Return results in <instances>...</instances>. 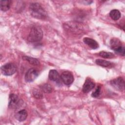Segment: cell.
I'll list each match as a JSON object with an SVG mask.
<instances>
[{"label":"cell","instance_id":"obj_19","mask_svg":"<svg viewBox=\"0 0 125 125\" xmlns=\"http://www.w3.org/2000/svg\"><path fill=\"white\" fill-rule=\"evenodd\" d=\"M40 87L41 88L42 90L45 93H50L52 91V88L51 86L48 83L44 84L42 86H41Z\"/></svg>","mask_w":125,"mask_h":125},{"label":"cell","instance_id":"obj_8","mask_svg":"<svg viewBox=\"0 0 125 125\" xmlns=\"http://www.w3.org/2000/svg\"><path fill=\"white\" fill-rule=\"evenodd\" d=\"M39 76L38 71L34 68L29 69L25 73L24 79L25 81L28 83L34 81Z\"/></svg>","mask_w":125,"mask_h":125},{"label":"cell","instance_id":"obj_16","mask_svg":"<svg viewBox=\"0 0 125 125\" xmlns=\"http://www.w3.org/2000/svg\"><path fill=\"white\" fill-rule=\"evenodd\" d=\"M22 59L24 61L28 62L30 64H32L33 65H39L40 64L39 61L36 58H34L29 56H24L22 57Z\"/></svg>","mask_w":125,"mask_h":125},{"label":"cell","instance_id":"obj_6","mask_svg":"<svg viewBox=\"0 0 125 125\" xmlns=\"http://www.w3.org/2000/svg\"><path fill=\"white\" fill-rule=\"evenodd\" d=\"M1 73L5 76H11L17 71V66L13 63H7L0 67Z\"/></svg>","mask_w":125,"mask_h":125},{"label":"cell","instance_id":"obj_1","mask_svg":"<svg viewBox=\"0 0 125 125\" xmlns=\"http://www.w3.org/2000/svg\"><path fill=\"white\" fill-rule=\"evenodd\" d=\"M31 16L38 19L43 20L47 17V13L42 5L38 2L31 3L29 7Z\"/></svg>","mask_w":125,"mask_h":125},{"label":"cell","instance_id":"obj_18","mask_svg":"<svg viewBox=\"0 0 125 125\" xmlns=\"http://www.w3.org/2000/svg\"><path fill=\"white\" fill-rule=\"evenodd\" d=\"M99 55L100 56L104 58H112L113 57H114V55L111 53V52H106V51H102L99 52Z\"/></svg>","mask_w":125,"mask_h":125},{"label":"cell","instance_id":"obj_11","mask_svg":"<svg viewBox=\"0 0 125 125\" xmlns=\"http://www.w3.org/2000/svg\"><path fill=\"white\" fill-rule=\"evenodd\" d=\"M83 41L86 44L88 45L93 49H96L99 47V44L93 39L88 37H85L83 38Z\"/></svg>","mask_w":125,"mask_h":125},{"label":"cell","instance_id":"obj_5","mask_svg":"<svg viewBox=\"0 0 125 125\" xmlns=\"http://www.w3.org/2000/svg\"><path fill=\"white\" fill-rule=\"evenodd\" d=\"M23 101L19 97L14 93H11L9 96L8 107L11 109H18L21 107Z\"/></svg>","mask_w":125,"mask_h":125},{"label":"cell","instance_id":"obj_10","mask_svg":"<svg viewBox=\"0 0 125 125\" xmlns=\"http://www.w3.org/2000/svg\"><path fill=\"white\" fill-rule=\"evenodd\" d=\"M95 83L89 78H87L83 86V91L84 93H88L94 88Z\"/></svg>","mask_w":125,"mask_h":125},{"label":"cell","instance_id":"obj_15","mask_svg":"<svg viewBox=\"0 0 125 125\" xmlns=\"http://www.w3.org/2000/svg\"><path fill=\"white\" fill-rule=\"evenodd\" d=\"M12 1L11 0H1L0 1V9L1 11L3 12H6L8 11L11 6Z\"/></svg>","mask_w":125,"mask_h":125},{"label":"cell","instance_id":"obj_7","mask_svg":"<svg viewBox=\"0 0 125 125\" xmlns=\"http://www.w3.org/2000/svg\"><path fill=\"white\" fill-rule=\"evenodd\" d=\"M110 83L112 87L118 91H123L125 90V81L121 77L112 80Z\"/></svg>","mask_w":125,"mask_h":125},{"label":"cell","instance_id":"obj_17","mask_svg":"<svg viewBox=\"0 0 125 125\" xmlns=\"http://www.w3.org/2000/svg\"><path fill=\"white\" fill-rule=\"evenodd\" d=\"M109 16L112 20L114 21H117L120 18L121 13L117 9H113L110 12Z\"/></svg>","mask_w":125,"mask_h":125},{"label":"cell","instance_id":"obj_20","mask_svg":"<svg viewBox=\"0 0 125 125\" xmlns=\"http://www.w3.org/2000/svg\"><path fill=\"white\" fill-rule=\"evenodd\" d=\"M101 87L100 86H98L94 91H93L91 94L92 97L94 98H97L98 97L101 93Z\"/></svg>","mask_w":125,"mask_h":125},{"label":"cell","instance_id":"obj_12","mask_svg":"<svg viewBox=\"0 0 125 125\" xmlns=\"http://www.w3.org/2000/svg\"><path fill=\"white\" fill-rule=\"evenodd\" d=\"M27 112L25 109H22L17 112L15 115V118L19 122H22L26 120L27 117Z\"/></svg>","mask_w":125,"mask_h":125},{"label":"cell","instance_id":"obj_4","mask_svg":"<svg viewBox=\"0 0 125 125\" xmlns=\"http://www.w3.org/2000/svg\"><path fill=\"white\" fill-rule=\"evenodd\" d=\"M110 46L111 48L114 52L119 55L123 56H125V49L122 45L121 42L117 38H112L110 41Z\"/></svg>","mask_w":125,"mask_h":125},{"label":"cell","instance_id":"obj_3","mask_svg":"<svg viewBox=\"0 0 125 125\" xmlns=\"http://www.w3.org/2000/svg\"><path fill=\"white\" fill-rule=\"evenodd\" d=\"M63 28L66 31L74 34H79L83 31L82 25L75 21H68L63 24Z\"/></svg>","mask_w":125,"mask_h":125},{"label":"cell","instance_id":"obj_2","mask_svg":"<svg viewBox=\"0 0 125 125\" xmlns=\"http://www.w3.org/2000/svg\"><path fill=\"white\" fill-rule=\"evenodd\" d=\"M43 35L42 29L39 26H35L31 28L27 39L30 42H36L42 40Z\"/></svg>","mask_w":125,"mask_h":125},{"label":"cell","instance_id":"obj_13","mask_svg":"<svg viewBox=\"0 0 125 125\" xmlns=\"http://www.w3.org/2000/svg\"><path fill=\"white\" fill-rule=\"evenodd\" d=\"M48 77L51 81L56 82L57 83L60 82V78L59 73L56 70L51 69L49 71L48 74Z\"/></svg>","mask_w":125,"mask_h":125},{"label":"cell","instance_id":"obj_21","mask_svg":"<svg viewBox=\"0 0 125 125\" xmlns=\"http://www.w3.org/2000/svg\"><path fill=\"white\" fill-rule=\"evenodd\" d=\"M33 95L37 99H42L43 98L42 94L38 89H35L33 91Z\"/></svg>","mask_w":125,"mask_h":125},{"label":"cell","instance_id":"obj_14","mask_svg":"<svg viewBox=\"0 0 125 125\" xmlns=\"http://www.w3.org/2000/svg\"><path fill=\"white\" fill-rule=\"evenodd\" d=\"M95 62L97 65L104 67L112 68L114 67V64L112 62L104 60L97 59L95 61Z\"/></svg>","mask_w":125,"mask_h":125},{"label":"cell","instance_id":"obj_9","mask_svg":"<svg viewBox=\"0 0 125 125\" xmlns=\"http://www.w3.org/2000/svg\"><path fill=\"white\" fill-rule=\"evenodd\" d=\"M61 78L63 83L67 85H69L74 81V77L72 73L69 71H63L61 76Z\"/></svg>","mask_w":125,"mask_h":125}]
</instances>
